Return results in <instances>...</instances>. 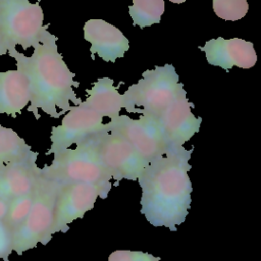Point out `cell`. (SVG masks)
Listing matches in <instances>:
<instances>
[{"mask_svg":"<svg viewBox=\"0 0 261 261\" xmlns=\"http://www.w3.org/2000/svg\"><path fill=\"white\" fill-rule=\"evenodd\" d=\"M193 148L174 149L148 163L137 179L142 189L141 213L156 227L176 231L189 213L192 182L189 170Z\"/></svg>","mask_w":261,"mask_h":261,"instance_id":"6da1fadb","label":"cell"},{"mask_svg":"<svg viewBox=\"0 0 261 261\" xmlns=\"http://www.w3.org/2000/svg\"><path fill=\"white\" fill-rule=\"evenodd\" d=\"M56 42L57 37L47 31L31 56H25L16 48L9 49L7 53L16 61V68L29 77L31 100L28 111L36 119L40 118L39 109L53 118H59L70 110V102L73 105L82 103L73 90L80 83L74 81L75 74L58 52Z\"/></svg>","mask_w":261,"mask_h":261,"instance_id":"7a4b0ae2","label":"cell"},{"mask_svg":"<svg viewBox=\"0 0 261 261\" xmlns=\"http://www.w3.org/2000/svg\"><path fill=\"white\" fill-rule=\"evenodd\" d=\"M44 177L58 184L86 182L101 188L108 195L111 189V176L102 165L93 145L88 140L74 149H66L54 155L50 165L41 168Z\"/></svg>","mask_w":261,"mask_h":261,"instance_id":"3957f363","label":"cell"},{"mask_svg":"<svg viewBox=\"0 0 261 261\" xmlns=\"http://www.w3.org/2000/svg\"><path fill=\"white\" fill-rule=\"evenodd\" d=\"M179 77L171 64L155 66L142 73V77L123 94V108L155 119L171 102Z\"/></svg>","mask_w":261,"mask_h":261,"instance_id":"277c9868","label":"cell"},{"mask_svg":"<svg viewBox=\"0 0 261 261\" xmlns=\"http://www.w3.org/2000/svg\"><path fill=\"white\" fill-rule=\"evenodd\" d=\"M59 185L41 173L32 208L13 233V252L22 255L38 244L47 245L53 237L54 207Z\"/></svg>","mask_w":261,"mask_h":261,"instance_id":"5b68a950","label":"cell"},{"mask_svg":"<svg viewBox=\"0 0 261 261\" xmlns=\"http://www.w3.org/2000/svg\"><path fill=\"white\" fill-rule=\"evenodd\" d=\"M49 24L44 25V12L39 1L4 0L0 2V31L9 49L20 46L23 50L37 46Z\"/></svg>","mask_w":261,"mask_h":261,"instance_id":"8992f818","label":"cell"},{"mask_svg":"<svg viewBox=\"0 0 261 261\" xmlns=\"http://www.w3.org/2000/svg\"><path fill=\"white\" fill-rule=\"evenodd\" d=\"M111 179L137 180L148 161L142 158L121 136L105 128L89 138Z\"/></svg>","mask_w":261,"mask_h":261,"instance_id":"52a82bcc","label":"cell"},{"mask_svg":"<svg viewBox=\"0 0 261 261\" xmlns=\"http://www.w3.org/2000/svg\"><path fill=\"white\" fill-rule=\"evenodd\" d=\"M110 132L125 139L138 154L150 162L172 151L165 143L155 119L141 115L139 119L126 115H118L105 123Z\"/></svg>","mask_w":261,"mask_h":261,"instance_id":"ba28073f","label":"cell"},{"mask_svg":"<svg viewBox=\"0 0 261 261\" xmlns=\"http://www.w3.org/2000/svg\"><path fill=\"white\" fill-rule=\"evenodd\" d=\"M182 86V83H179L171 102L155 118L161 136L171 150L184 147V144L199 132L202 123V118L193 114L194 104L187 98Z\"/></svg>","mask_w":261,"mask_h":261,"instance_id":"9c48e42d","label":"cell"},{"mask_svg":"<svg viewBox=\"0 0 261 261\" xmlns=\"http://www.w3.org/2000/svg\"><path fill=\"white\" fill-rule=\"evenodd\" d=\"M105 128L103 117L88 107L85 102L71 106L60 125L51 128V147L47 155H57L77 145Z\"/></svg>","mask_w":261,"mask_h":261,"instance_id":"30bf717a","label":"cell"},{"mask_svg":"<svg viewBox=\"0 0 261 261\" xmlns=\"http://www.w3.org/2000/svg\"><path fill=\"white\" fill-rule=\"evenodd\" d=\"M105 199L107 195L96 185L86 182H70L59 185L55 207L53 234L65 232L69 223L82 218L86 212L94 208L98 198Z\"/></svg>","mask_w":261,"mask_h":261,"instance_id":"8fae6325","label":"cell"},{"mask_svg":"<svg viewBox=\"0 0 261 261\" xmlns=\"http://www.w3.org/2000/svg\"><path fill=\"white\" fill-rule=\"evenodd\" d=\"M199 49L205 53L209 64L219 66L224 70L231 69L233 66L247 69L257 62L253 43L239 38L225 40L219 37L207 41Z\"/></svg>","mask_w":261,"mask_h":261,"instance_id":"7c38bea8","label":"cell"},{"mask_svg":"<svg viewBox=\"0 0 261 261\" xmlns=\"http://www.w3.org/2000/svg\"><path fill=\"white\" fill-rule=\"evenodd\" d=\"M84 38L91 44L90 53L106 62H115L129 49V41L116 27L103 19H89L84 24Z\"/></svg>","mask_w":261,"mask_h":261,"instance_id":"4fadbf2b","label":"cell"},{"mask_svg":"<svg viewBox=\"0 0 261 261\" xmlns=\"http://www.w3.org/2000/svg\"><path fill=\"white\" fill-rule=\"evenodd\" d=\"M37 158L9 162L0 165V198L10 201L33 192L39 181L41 168Z\"/></svg>","mask_w":261,"mask_h":261,"instance_id":"5bb4252c","label":"cell"},{"mask_svg":"<svg viewBox=\"0 0 261 261\" xmlns=\"http://www.w3.org/2000/svg\"><path fill=\"white\" fill-rule=\"evenodd\" d=\"M31 87L20 69L0 71V114L16 117L30 103Z\"/></svg>","mask_w":261,"mask_h":261,"instance_id":"9a60e30c","label":"cell"},{"mask_svg":"<svg viewBox=\"0 0 261 261\" xmlns=\"http://www.w3.org/2000/svg\"><path fill=\"white\" fill-rule=\"evenodd\" d=\"M87 93L85 104L103 118L108 117L111 120L120 115V110L123 108L122 94L117 91L112 79L107 76L98 79Z\"/></svg>","mask_w":261,"mask_h":261,"instance_id":"2e32d148","label":"cell"},{"mask_svg":"<svg viewBox=\"0 0 261 261\" xmlns=\"http://www.w3.org/2000/svg\"><path fill=\"white\" fill-rule=\"evenodd\" d=\"M38 155L15 130L0 123V165L38 157Z\"/></svg>","mask_w":261,"mask_h":261,"instance_id":"e0dca14e","label":"cell"},{"mask_svg":"<svg viewBox=\"0 0 261 261\" xmlns=\"http://www.w3.org/2000/svg\"><path fill=\"white\" fill-rule=\"evenodd\" d=\"M128 11L133 24L144 29L160 22L164 12V0H133Z\"/></svg>","mask_w":261,"mask_h":261,"instance_id":"ac0fdd59","label":"cell"},{"mask_svg":"<svg viewBox=\"0 0 261 261\" xmlns=\"http://www.w3.org/2000/svg\"><path fill=\"white\" fill-rule=\"evenodd\" d=\"M35 192H36V189L27 195H23L8 201L7 212L3 221L6 224V226L11 230L12 233H14L15 230L25 220L34 202Z\"/></svg>","mask_w":261,"mask_h":261,"instance_id":"d6986e66","label":"cell"},{"mask_svg":"<svg viewBox=\"0 0 261 261\" xmlns=\"http://www.w3.org/2000/svg\"><path fill=\"white\" fill-rule=\"evenodd\" d=\"M212 6L218 17L230 21L243 18L249 10L247 0H212Z\"/></svg>","mask_w":261,"mask_h":261,"instance_id":"ffe728a7","label":"cell"},{"mask_svg":"<svg viewBox=\"0 0 261 261\" xmlns=\"http://www.w3.org/2000/svg\"><path fill=\"white\" fill-rule=\"evenodd\" d=\"M108 261H160V258L141 251L116 250L109 255Z\"/></svg>","mask_w":261,"mask_h":261,"instance_id":"44dd1931","label":"cell"},{"mask_svg":"<svg viewBox=\"0 0 261 261\" xmlns=\"http://www.w3.org/2000/svg\"><path fill=\"white\" fill-rule=\"evenodd\" d=\"M13 252V233L6 226L3 220H0V260L8 261Z\"/></svg>","mask_w":261,"mask_h":261,"instance_id":"7402d4cb","label":"cell"},{"mask_svg":"<svg viewBox=\"0 0 261 261\" xmlns=\"http://www.w3.org/2000/svg\"><path fill=\"white\" fill-rule=\"evenodd\" d=\"M8 50H9V46H8L4 36L2 35L1 31H0V56H2L4 54H7Z\"/></svg>","mask_w":261,"mask_h":261,"instance_id":"603a6c76","label":"cell"},{"mask_svg":"<svg viewBox=\"0 0 261 261\" xmlns=\"http://www.w3.org/2000/svg\"><path fill=\"white\" fill-rule=\"evenodd\" d=\"M7 206H8V202L0 198V220H3L6 215Z\"/></svg>","mask_w":261,"mask_h":261,"instance_id":"cb8c5ba5","label":"cell"},{"mask_svg":"<svg viewBox=\"0 0 261 261\" xmlns=\"http://www.w3.org/2000/svg\"><path fill=\"white\" fill-rule=\"evenodd\" d=\"M168 1H170V2H173V3H177V4H179V3H184L186 0H168Z\"/></svg>","mask_w":261,"mask_h":261,"instance_id":"d4e9b609","label":"cell"},{"mask_svg":"<svg viewBox=\"0 0 261 261\" xmlns=\"http://www.w3.org/2000/svg\"><path fill=\"white\" fill-rule=\"evenodd\" d=\"M2 1H4V0H0V2H2Z\"/></svg>","mask_w":261,"mask_h":261,"instance_id":"484cf974","label":"cell"}]
</instances>
